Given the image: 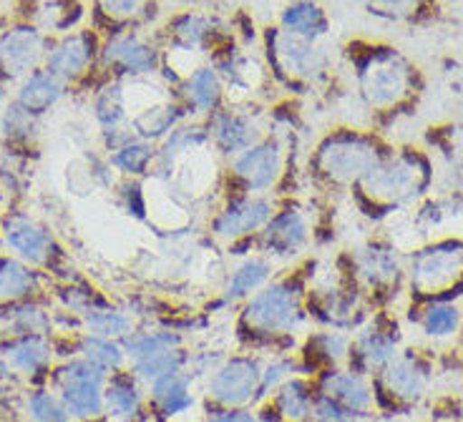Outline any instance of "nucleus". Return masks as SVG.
<instances>
[{"instance_id":"nucleus-1","label":"nucleus","mask_w":463,"mask_h":422,"mask_svg":"<svg viewBox=\"0 0 463 422\" xmlns=\"http://www.w3.org/2000/svg\"><path fill=\"white\" fill-rule=\"evenodd\" d=\"M436 166L423 149H391L353 189L350 202L371 224H388L436 189Z\"/></svg>"},{"instance_id":"nucleus-2","label":"nucleus","mask_w":463,"mask_h":422,"mask_svg":"<svg viewBox=\"0 0 463 422\" xmlns=\"http://www.w3.org/2000/svg\"><path fill=\"white\" fill-rule=\"evenodd\" d=\"M345 58L353 69L355 93L363 108L378 121H395L416 108L423 91L420 70L398 48L385 43L353 41L345 46Z\"/></svg>"},{"instance_id":"nucleus-3","label":"nucleus","mask_w":463,"mask_h":422,"mask_svg":"<svg viewBox=\"0 0 463 422\" xmlns=\"http://www.w3.org/2000/svg\"><path fill=\"white\" fill-rule=\"evenodd\" d=\"M393 149L363 126H335L317 138L302 164V179L317 194H350V189Z\"/></svg>"},{"instance_id":"nucleus-4","label":"nucleus","mask_w":463,"mask_h":422,"mask_svg":"<svg viewBox=\"0 0 463 422\" xmlns=\"http://www.w3.org/2000/svg\"><path fill=\"white\" fill-rule=\"evenodd\" d=\"M260 48L275 89L288 98H307L333 89L335 63L323 41L302 38L272 23L260 31Z\"/></svg>"},{"instance_id":"nucleus-5","label":"nucleus","mask_w":463,"mask_h":422,"mask_svg":"<svg viewBox=\"0 0 463 422\" xmlns=\"http://www.w3.org/2000/svg\"><path fill=\"white\" fill-rule=\"evenodd\" d=\"M405 279L411 295L426 302H453L463 295V237L446 234L408 251Z\"/></svg>"},{"instance_id":"nucleus-6","label":"nucleus","mask_w":463,"mask_h":422,"mask_svg":"<svg viewBox=\"0 0 463 422\" xmlns=\"http://www.w3.org/2000/svg\"><path fill=\"white\" fill-rule=\"evenodd\" d=\"M0 244L41 272L71 279L66 269L69 254L61 247L43 219L28 209V204H5L0 209Z\"/></svg>"},{"instance_id":"nucleus-7","label":"nucleus","mask_w":463,"mask_h":422,"mask_svg":"<svg viewBox=\"0 0 463 422\" xmlns=\"http://www.w3.org/2000/svg\"><path fill=\"white\" fill-rule=\"evenodd\" d=\"M101 43L104 35L93 25H81L71 33L58 35L51 43L43 69L69 86L71 98L91 101L93 93L109 83L101 73Z\"/></svg>"},{"instance_id":"nucleus-8","label":"nucleus","mask_w":463,"mask_h":422,"mask_svg":"<svg viewBox=\"0 0 463 422\" xmlns=\"http://www.w3.org/2000/svg\"><path fill=\"white\" fill-rule=\"evenodd\" d=\"M279 199L272 194H220L204 217V231L230 251L255 249V237L275 214Z\"/></svg>"},{"instance_id":"nucleus-9","label":"nucleus","mask_w":463,"mask_h":422,"mask_svg":"<svg viewBox=\"0 0 463 422\" xmlns=\"http://www.w3.org/2000/svg\"><path fill=\"white\" fill-rule=\"evenodd\" d=\"M53 38L13 11L0 13V83L15 89L21 80L43 69Z\"/></svg>"},{"instance_id":"nucleus-10","label":"nucleus","mask_w":463,"mask_h":422,"mask_svg":"<svg viewBox=\"0 0 463 422\" xmlns=\"http://www.w3.org/2000/svg\"><path fill=\"white\" fill-rule=\"evenodd\" d=\"M154 35L159 38L162 46L186 48L207 61H214L230 48L240 46L237 31H232L227 21H222L214 13L194 11V8L169 15L164 25L154 31Z\"/></svg>"},{"instance_id":"nucleus-11","label":"nucleus","mask_w":463,"mask_h":422,"mask_svg":"<svg viewBox=\"0 0 463 422\" xmlns=\"http://www.w3.org/2000/svg\"><path fill=\"white\" fill-rule=\"evenodd\" d=\"M305 317L302 289L298 277L267 282L244 305L242 324L252 334H282L292 332Z\"/></svg>"},{"instance_id":"nucleus-12","label":"nucleus","mask_w":463,"mask_h":422,"mask_svg":"<svg viewBox=\"0 0 463 422\" xmlns=\"http://www.w3.org/2000/svg\"><path fill=\"white\" fill-rule=\"evenodd\" d=\"M162 43L154 31H121L104 35L101 73L106 80H128L159 76Z\"/></svg>"},{"instance_id":"nucleus-13","label":"nucleus","mask_w":463,"mask_h":422,"mask_svg":"<svg viewBox=\"0 0 463 422\" xmlns=\"http://www.w3.org/2000/svg\"><path fill=\"white\" fill-rule=\"evenodd\" d=\"M345 264V272L358 289H368L375 297L395 295V289L405 279L403 251L388 237H375L358 244L355 249H350Z\"/></svg>"},{"instance_id":"nucleus-14","label":"nucleus","mask_w":463,"mask_h":422,"mask_svg":"<svg viewBox=\"0 0 463 422\" xmlns=\"http://www.w3.org/2000/svg\"><path fill=\"white\" fill-rule=\"evenodd\" d=\"M106 380L109 372L86 357H73L51 370V382L56 385L58 398L69 408L71 417L79 420H96L104 415Z\"/></svg>"},{"instance_id":"nucleus-15","label":"nucleus","mask_w":463,"mask_h":422,"mask_svg":"<svg viewBox=\"0 0 463 422\" xmlns=\"http://www.w3.org/2000/svg\"><path fill=\"white\" fill-rule=\"evenodd\" d=\"M430 385V365L416 352L398 354L383 367L373 382V399L385 415H401L418 399L426 398Z\"/></svg>"},{"instance_id":"nucleus-16","label":"nucleus","mask_w":463,"mask_h":422,"mask_svg":"<svg viewBox=\"0 0 463 422\" xmlns=\"http://www.w3.org/2000/svg\"><path fill=\"white\" fill-rule=\"evenodd\" d=\"M209 63L220 70L224 91H227V103L262 106V98H267L269 91H278L262 53L250 51L244 43L230 48L227 53H222Z\"/></svg>"},{"instance_id":"nucleus-17","label":"nucleus","mask_w":463,"mask_h":422,"mask_svg":"<svg viewBox=\"0 0 463 422\" xmlns=\"http://www.w3.org/2000/svg\"><path fill=\"white\" fill-rule=\"evenodd\" d=\"M313 241V221L295 199H279L275 214L255 237V249L267 259H295Z\"/></svg>"},{"instance_id":"nucleus-18","label":"nucleus","mask_w":463,"mask_h":422,"mask_svg":"<svg viewBox=\"0 0 463 422\" xmlns=\"http://www.w3.org/2000/svg\"><path fill=\"white\" fill-rule=\"evenodd\" d=\"M262 106H234L224 103L220 111L204 118L209 131V144L222 161H230L240 151L250 149L267 134V118Z\"/></svg>"},{"instance_id":"nucleus-19","label":"nucleus","mask_w":463,"mask_h":422,"mask_svg":"<svg viewBox=\"0 0 463 422\" xmlns=\"http://www.w3.org/2000/svg\"><path fill=\"white\" fill-rule=\"evenodd\" d=\"M91 25L101 35L149 31L159 18V0H86Z\"/></svg>"},{"instance_id":"nucleus-20","label":"nucleus","mask_w":463,"mask_h":422,"mask_svg":"<svg viewBox=\"0 0 463 422\" xmlns=\"http://www.w3.org/2000/svg\"><path fill=\"white\" fill-rule=\"evenodd\" d=\"M262 370L252 357H232L214 370L209 380V398L222 408H242L257 398Z\"/></svg>"},{"instance_id":"nucleus-21","label":"nucleus","mask_w":463,"mask_h":422,"mask_svg":"<svg viewBox=\"0 0 463 422\" xmlns=\"http://www.w3.org/2000/svg\"><path fill=\"white\" fill-rule=\"evenodd\" d=\"M11 8L51 38L81 28L89 15L86 0H13Z\"/></svg>"},{"instance_id":"nucleus-22","label":"nucleus","mask_w":463,"mask_h":422,"mask_svg":"<svg viewBox=\"0 0 463 422\" xmlns=\"http://www.w3.org/2000/svg\"><path fill=\"white\" fill-rule=\"evenodd\" d=\"M174 91L179 101L184 103L189 118H199V121L209 118L227 103L224 80L212 63H202L197 70H192Z\"/></svg>"},{"instance_id":"nucleus-23","label":"nucleus","mask_w":463,"mask_h":422,"mask_svg":"<svg viewBox=\"0 0 463 422\" xmlns=\"http://www.w3.org/2000/svg\"><path fill=\"white\" fill-rule=\"evenodd\" d=\"M395 357H398V330L393 322L378 317V320H373L371 327L360 332L355 342L350 344L347 360H350V370L363 375L371 370L381 372L383 367Z\"/></svg>"},{"instance_id":"nucleus-24","label":"nucleus","mask_w":463,"mask_h":422,"mask_svg":"<svg viewBox=\"0 0 463 422\" xmlns=\"http://www.w3.org/2000/svg\"><path fill=\"white\" fill-rule=\"evenodd\" d=\"M66 98H71L69 86L48 69H38L33 73H28L13 89V101L21 103L25 111L41 116V118H46L51 111H56Z\"/></svg>"},{"instance_id":"nucleus-25","label":"nucleus","mask_w":463,"mask_h":422,"mask_svg":"<svg viewBox=\"0 0 463 422\" xmlns=\"http://www.w3.org/2000/svg\"><path fill=\"white\" fill-rule=\"evenodd\" d=\"M41 138H43V118L25 111L11 96V101L0 114V146L41 156Z\"/></svg>"},{"instance_id":"nucleus-26","label":"nucleus","mask_w":463,"mask_h":422,"mask_svg":"<svg viewBox=\"0 0 463 422\" xmlns=\"http://www.w3.org/2000/svg\"><path fill=\"white\" fill-rule=\"evenodd\" d=\"M317 392L335 399L337 405L360 415L363 420L371 417L373 388L368 385V380L355 370H325Z\"/></svg>"},{"instance_id":"nucleus-27","label":"nucleus","mask_w":463,"mask_h":422,"mask_svg":"<svg viewBox=\"0 0 463 422\" xmlns=\"http://www.w3.org/2000/svg\"><path fill=\"white\" fill-rule=\"evenodd\" d=\"M189 114H186L184 103L179 101L176 91L172 96H166L162 101L151 103L146 108H141L137 114L128 118V126L134 131V136L159 144L164 138L172 134L179 124H184Z\"/></svg>"},{"instance_id":"nucleus-28","label":"nucleus","mask_w":463,"mask_h":422,"mask_svg":"<svg viewBox=\"0 0 463 422\" xmlns=\"http://www.w3.org/2000/svg\"><path fill=\"white\" fill-rule=\"evenodd\" d=\"M0 350L13 370L33 377V380L51 375L53 342L46 334H8V340L3 342Z\"/></svg>"},{"instance_id":"nucleus-29","label":"nucleus","mask_w":463,"mask_h":422,"mask_svg":"<svg viewBox=\"0 0 463 422\" xmlns=\"http://www.w3.org/2000/svg\"><path fill=\"white\" fill-rule=\"evenodd\" d=\"M46 282V272L35 269L15 254H0V302H21L35 299Z\"/></svg>"},{"instance_id":"nucleus-30","label":"nucleus","mask_w":463,"mask_h":422,"mask_svg":"<svg viewBox=\"0 0 463 422\" xmlns=\"http://www.w3.org/2000/svg\"><path fill=\"white\" fill-rule=\"evenodd\" d=\"M278 25L310 41H323L333 31V21L317 0H289L279 11Z\"/></svg>"},{"instance_id":"nucleus-31","label":"nucleus","mask_w":463,"mask_h":422,"mask_svg":"<svg viewBox=\"0 0 463 422\" xmlns=\"http://www.w3.org/2000/svg\"><path fill=\"white\" fill-rule=\"evenodd\" d=\"M118 179H149L156 164V144L144 138H131L124 146L106 154Z\"/></svg>"},{"instance_id":"nucleus-32","label":"nucleus","mask_w":463,"mask_h":422,"mask_svg":"<svg viewBox=\"0 0 463 422\" xmlns=\"http://www.w3.org/2000/svg\"><path fill=\"white\" fill-rule=\"evenodd\" d=\"M313 399L315 392L310 382H305L300 377H289L288 382H282L278 388V395L269 405V412H275V420L310 422Z\"/></svg>"},{"instance_id":"nucleus-33","label":"nucleus","mask_w":463,"mask_h":422,"mask_svg":"<svg viewBox=\"0 0 463 422\" xmlns=\"http://www.w3.org/2000/svg\"><path fill=\"white\" fill-rule=\"evenodd\" d=\"M0 320L5 322L8 334H48L53 317L38 299L8 302L0 307Z\"/></svg>"},{"instance_id":"nucleus-34","label":"nucleus","mask_w":463,"mask_h":422,"mask_svg":"<svg viewBox=\"0 0 463 422\" xmlns=\"http://www.w3.org/2000/svg\"><path fill=\"white\" fill-rule=\"evenodd\" d=\"M269 277H272V262L267 259L265 254H252L230 274L224 299L237 302V299L252 297L255 292H260L269 282Z\"/></svg>"},{"instance_id":"nucleus-35","label":"nucleus","mask_w":463,"mask_h":422,"mask_svg":"<svg viewBox=\"0 0 463 422\" xmlns=\"http://www.w3.org/2000/svg\"><path fill=\"white\" fill-rule=\"evenodd\" d=\"M151 399L166 417L186 412L194 405V395L189 389V375L179 370V372H169V375L154 380L151 382Z\"/></svg>"},{"instance_id":"nucleus-36","label":"nucleus","mask_w":463,"mask_h":422,"mask_svg":"<svg viewBox=\"0 0 463 422\" xmlns=\"http://www.w3.org/2000/svg\"><path fill=\"white\" fill-rule=\"evenodd\" d=\"M106 410L121 417V420H134L141 408V392L137 388V375L134 372H111L104 388Z\"/></svg>"},{"instance_id":"nucleus-37","label":"nucleus","mask_w":463,"mask_h":422,"mask_svg":"<svg viewBox=\"0 0 463 422\" xmlns=\"http://www.w3.org/2000/svg\"><path fill=\"white\" fill-rule=\"evenodd\" d=\"M79 352L86 360H91L93 365L106 370L109 375L118 372L124 367V362H127V352H124L121 344L116 342V340H109V337H101V334H91V332H86L79 340Z\"/></svg>"},{"instance_id":"nucleus-38","label":"nucleus","mask_w":463,"mask_h":422,"mask_svg":"<svg viewBox=\"0 0 463 422\" xmlns=\"http://www.w3.org/2000/svg\"><path fill=\"white\" fill-rule=\"evenodd\" d=\"M365 11L393 23H413L430 11V0H360Z\"/></svg>"},{"instance_id":"nucleus-39","label":"nucleus","mask_w":463,"mask_h":422,"mask_svg":"<svg viewBox=\"0 0 463 422\" xmlns=\"http://www.w3.org/2000/svg\"><path fill=\"white\" fill-rule=\"evenodd\" d=\"M189 362V357L182 347H172V350H162V352H154L149 357H141L131 362V372L144 380V382H154L159 377L169 375V372H179L184 370Z\"/></svg>"},{"instance_id":"nucleus-40","label":"nucleus","mask_w":463,"mask_h":422,"mask_svg":"<svg viewBox=\"0 0 463 422\" xmlns=\"http://www.w3.org/2000/svg\"><path fill=\"white\" fill-rule=\"evenodd\" d=\"M418 324L429 337H449L461 324V309L453 302H426L418 314Z\"/></svg>"},{"instance_id":"nucleus-41","label":"nucleus","mask_w":463,"mask_h":422,"mask_svg":"<svg viewBox=\"0 0 463 422\" xmlns=\"http://www.w3.org/2000/svg\"><path fill=\"white\" fill-rule=\"evenodd\" d=\"M116 206L134 221H149V192L146 179H118L114 186Z\"/></svg>"},{"instance_id":"nucleus-42","label":"nucleus","mask_w":463,"mask_h":422,"mask_svg":"<svg viewBox=\"0 0 463 422\" xmlns=\"http://www.w3.org/2000/svg\"><path fill=\"white\" fill-rule=\"evenodd\" d=\"M121 347H124L128 360L134 362V360L149 357V354L162 352V350L182 347V337L174 332H131L121 340Z\"/></svg>"},{"instance_id":"nucleus-43","label":"nucleus","mask_w":463,"mask_h":422,"mask_svg":"<svg viewBox=\"0 0 463 422\" xmlns=\"http://www.w3.org/2000/svg\"><path fill=\"white\" fill-rule=\"evenodd\" d=\"M81 324L91 334H101L109 340H124L127 334H131V320L124 312L111 307H99L86 312L81 317Z\"/></svg>"},{"instance_id":"nucleus-44","label":"nucleus","mask_w":463,"mask_h":422,"mask_svg":"<svg viewBox=\"0 0 463 422\" xmlns=\"http://www.w3.org/2000/svg\"><path fill=\"white\" fill-rule=\"evenodd\" d=\"M25 412L31 422H71V412L63 405V399L46 388H35L28 392Z\"/></svg>"},{"instance_id":"nucleus-45","label":"nucleus","mask_w":463,"mask_h":422,"mask_svg":"<svg viewBox=\"0 0 463 422\" xmlns=\"http://www.w3.org/2000/svg\"><path fill=\"white\" fill-rule=\"evenodd\" d=\"M307 352L313 354V365L307 370H317L320 365H335L350 357V340L343 332H320L310 340Z\"/></svg>"},{"instance_id":"nucleus-46","label":"nucleus","mask_w":463,"mask_h":422,"mask_svg":"<svg viewBox=\"0 0 463 422\" xmlns=\"http://www.w3.org/2000/svg\"><path fill=\"white\" fill-rule=\"evenodd\" d=\"M58 299L63 302V307L71 309V312H76V314H86V312H91V309L106 307L104 297H99L93 289L83 285H76V282H71L66 286H61L58 289Z\"/></svg>"},{"instance_id":"nucleus-47","label":"nucleus","mask_w":463,"mask_h":422,"mask_svg":"<svg viewBox=\"0 0 463 422\" xmlns=\"http://www.w3.org/2000/svg\"><path fill=\"white\" fill-rule=\"evenodd\" d=\"M310 422H363V417L355 415V412L345 410L343 405H337L335 399H330L327 395L315 392Z\"/></svg>"},{"instance_id":"nucleus-48","label":"nucleus","mask_w":463,"mask_h":422,"mask_svg":"<svg viewBox=\"0 0 463 422\" xmlns=\"http://www.w3.org/2000/svg\"><path fill=\"white\" fill-rule=\"evenodd\" d=\"M295 370H300V365L292 362V360H278V362H272L269 367H265V370H262V377H260V389H257L255 399L267 398L272 389H278L282 382H288L289 375H292Z\"/></svg>"},{"instance_id":"nucleus-49","label":"nucleus","mask_w":463,"mask_h":422,"mask_svg":"<svg viewBox=\"0 0 463 422\" xmlns=\"http://www.w3.org/2000/svg\"><path fill=\"white\" fill-rule=\"evenodd\" d=\"M207 422H257V417L250 410H240V408H230L227 412H220Z\"/></svg>"},{"instance_id":"nucleus-50","label":"nucleus","mask_w":463,"mask_h":422,"mask_svg":"<svg viewBox=\"0 0 463 422\" xmlns=\"http://www.w3.org/2000/svg\"><path fill=\"white\" fill-rule=\"evenodd\" d=\"M11 380H13L11 362H8V360H5V357L0 354V388H3V385H8Z\"/></svg>"},{"instance_id":"nucleus-51","label":"nucleus","mask_w":463,"mask_h":422,"mask_svg":"<svg viewBox=\"0 0 463 422\" xmlns=\"http://www.w3.org/2000/svg\"><path fill=\"white\" fill-rule=\"evenodd\" d=\"M13 96V89H8L5 83H0V114H3V108L8 106V101H11Z\"/></svg>"},{"instance_id":"nucleus-52","label":"nucleus","mask_w":463,"mask_h":422,"mask_svg":"<svg viewBox=\"0 0 463 422\" xmlns=\"http://www.w3.org/2000/svg\"><path fill=\"white\" fill-rule=\"evenodd\" d=\"M381 422H408V420H401V417H395V415H385Z\"/></svg>"},{"instance_id":"nucleus-53","label":"nucleus","mask_w":463,"mask_h":422,"mask_svg":"<svg viewBox=\"0 0 463 422\" xmlns=\"http://www.w3.org/2000/svg\"><path fill=\"white\" fill-rule=\"evenodd\" d=\"M13 422H18V420H13Z\"/></svg>"}]
</instances>
